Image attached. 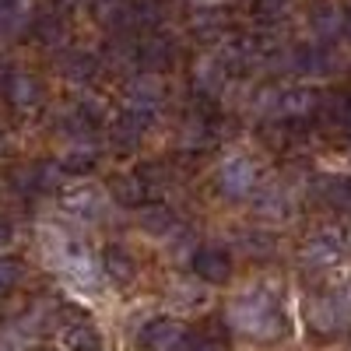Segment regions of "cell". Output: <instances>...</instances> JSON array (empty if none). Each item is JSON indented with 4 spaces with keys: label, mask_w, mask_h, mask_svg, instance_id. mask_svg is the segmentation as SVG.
Returning <instances> with one entry per match:
<instances>
[{
    "label": "cell",
    "mask_w": 351,
    "mask_h": 351,
    "mask_svg": "<svg viewBox=\"0 0 351 351\" xmlns=\"http://www.w3.org/2000/svg\"><path fill=\"white\" fill-rule=\"evenodd\" d=\"M11 239H14V228H11V221H4V218H0V250H4V246H11Z\"/></svg>",
    "instance_id": "4dcf8cb0"
},
{
    "label": "cell",
    "mask_w": 351,
    "mask_h": 351,
    "mask_svg": "<svg viewBox=\"0 0 351 351\" xmlns=\"http://www.w3.org/2000/svg\"><path fill=\"white\" fill-rule=\"evenodd\" d=\"M56 337L64 351H99V330L84 316H64L56 324Z\"/></svg>",
    "instance_id": "9c48e42d"
},
{
    "label": "cell",
    "mask_w": 351,
    "mask_h": 351,
    "mask_svg": "<svg viewBox=\"0 0 351 351\" xmlns=\"http://www.w3.org/2000/svg\"><path fill=\"white\" fill-rule=\"evenodd\" d=\"M102 274L112 281V285H120V288H127L134 278H137V260L123 250V246H109L106 253H102Z\"/></svg>",
    "instance_id": "7c38bea8"
},
{
    "label": "cell",
    "mask_w": 351,
    "mask_h": 351,
    "mask_svg": "<svg viewBox=\"0 0 351 351\" xmlns=\"http://www.w3.org/2000/svg\"><path fill=\"white\" fill-rule=\"evenodd\" d=\"M309 28L316 32V39H337L344 32V11L334 0H319L309 11Z\"/></svg>",
    "instance_id": "8fae6325"
},
{
    "label": "cell",
    "mask_w": 351,
    "mask_h": 351,
    "mask_svg": "<svg viewBox=\"0 0 351 351\" xmlns=\"http://www.w3.org/2000/svg\"><path fill=\"white\" fill-rule=\"evenodd\" d=\"M309 324H313L319 334H334V330L344 324V313H341L337 299H334V295L313 299V302H309Z\"/></svg>",
    "instance_id": "2e32d148"
},
{
    "label": "cell",
    "mask_w": 351,
    "mask_h": 351,
    "mask_svg": "<svg viewBox=\"0 0 351 351\" xmlns=\"http://www.w3.org/2000/svg\"><path fill=\"white\" fill-rule=\"evenodd\" d=\"M162 99H165V84H162V77L158 74H137V77H130L127 81V92H123V109L127 112H137V116H152L158 112V106H162Z\"/></svg>",
    "instance_id": "3957f363"
},
{
    "label": "cell",
    "mask_w": 351,
    "mask_h": 351,
    "mask_svg": "<svg viewBox=\"0 0 351 351\" xmlns=\"http://www.w3.org/2000/svg\"><path fill=\"white\" fill-rule=\"evenodd\" d=\"M137 225H141L144 232H152V236H165V232L176 225V215L165 208V204H148V208H141Z\"/></svg>",
    "instance_id": "7402d4cb"
},
{
    "label": "cell",
    "mask_w": 351,
    "mask_h": 351,
    "mask_svg": "<svg viewBox=\"0 0 351 351\" xmlns=\"http://www.w3.org/2000/svg\"><path fill=\"white\" fill-rule=\"evenodd\" d=\"M344 120L351 123V102H348V109H344Z\"/></svg>",
    "instance_id": "836d02e7"
},
{
    "label": "cell",
    "mask_w": 351,
    "mask_h": 351,
    "mask_svg": "<svg viewBox=\"0 0 351 351\" xmlns=\"http://www.w3.org/2000/svg\"><path fill=\"white\" fill-rule=\"evenodd\" d=\"M348 253V243L337 228H324V232H316V236L302 246V260H306V267H316V271H330L337 267V263L344 260Z\"/></svg>",
    "instance_id": "277c9868"
},
{
    "label": "cell",
    "mask_w": 351,
    "mask_h": 351,
    "mask_svg": "<svg viewBox=\"0 0 351 351\" xmlns=\"http://www.w3.org/2000/svg\"><path fill=\"white\" fill-rule=\"evenodd\" d=\"M319 197L337 211H351V176H319Z\"/></svg>",
    "instance_id": "ffe728a7"
},
{
    "label": "cell",
    "mask_w": 351,
    "mask_h": 351,
    "mask_svg": "<svg viewBox=\"0 0 351 351\" xmlns=\"http://www.w3.org/2000/svg\"><path fill=\"white\" fill-rule=\"evenodd\" d=\"M200 4H204V8H208V4H211V0H200Z\"/></svg>",
    "instance_id": "e575fe53"
},
{
    "label": "cell",
    "mask_w": 351,
    "mask_h": 351,
    "mask_svg": "<svg viewBox=\"0 0 351 351\" xmlns=\"http://www.w3.org/2000/svg\"><path fill=\"white\" fill-rule=\"evenodd\" d=\"M221 84H225V67L215 60V56H208V60H200L197 71H193V88L204 95H215L221 92Z\"/></svg>",
    "instance_id": "44dd1931"
},
{
    "label": "cell",
    "mask_w": 351,
    "mask_h": 351,
    "mask_svg": "<svg viewBox=\"0 0 351 351\" xmlns=\"http://www.w3.org/2000/svg\"><path fill=\"white\" fill-rule=\"evenodd\" d=\"M288 8V0H253V14L256 18H274Z\"/></svg>",
    "instance_id": "f546056e"
},
{
    "label": "cell",
    "mask_w": 351,
    "mask_h": 351,
    "mask_svg": "<svg viewBox=\"0 0 351 351\" xmlns=\"http://www.w3.org/2000/svg\"><path fill=\"white\" fill-rule=\"evenodd\" d=\"M137 60L148 67L152 74H158L162 67H169V64H172L169 39H165V36H148V39L141 43V49H137Z\"/></svg>",
    "instance_id": "d6986e66"
},
{
    "label": "cell",
    "mask_w": 351,
    "mask_h": 351,
    "mask_svg": "<svg viewBox=\"0 0 351 351\" xmlns=\"http://www.w3.org/2000/svg\"><path fill=\"white\" fill-rule=\"evenodd\" d=\"M36 28H39V36L46 43H60L64 39V25L56 21V18H43V21H36Z\"/></svg>",
    "instance_id": "f1b7e54d"
},
{
    "label": "cell",
    "mask_w": 351,
    "mask_h": 351,
    "mask_svg": "<svg viewBox=\"0 0 351 351\" xmlns=\"http://www.w3.org/2000/svg\"><path fill=\"white\" fill-rule=\"evenodd\" d=\"M32 21V4L28 0H0V39L21 36Z\"/></svg>",
    "instance_id": "5bb4252c"
},
{
    "label": "cell",
    "mask_w": 351,
    "mask_h": 351,
    "mask_svg": "<svg viewBox=\"0 0 351 351\" xmlns=\"http://www.w3.org/2000/svg\"><path fill=\"white\" fill-rule=\"evenodd\" d=\"M193 274L204 285H225L232 278V253L221 246H200L193 253Z\"/></svg>",
    "instance_id": "ba28073f"
},
{
    "label": "cell",
    "mask_w": 351,
    "mask_h": 351,
    "mask_svg": "<svg viewBox=\"0 0 351 351\" xmlns=\"http://www.w3.org/2000/svg\"><path fill=\"white\" fill-rule=\"evenodd\" d=\"M228 327L250 341H281L288 334V316L281 313L278 299L263 288H250L228 302Z\"/></svg>",
    "instance_id": "6da1fadb"
},
{
    "label": "cell",
    "mask_w": 351,
    "mask_h": 351,
    "mask_svg": "<svg viewBox=\"0 0 351 351\" xmlns=\"http://www.w3.org/2000/svg\"><path fill=\"white\" fill-rule=\"evenodd\" d=\"M64 165L60 162H43L39 169H36V190H56L64 183Z\"/></svg>",
    "instance_id": "d4e9b609"
},
{
    "label": "cell",
    "mask_w": 351,
    "mask_h": 351,
    "mask_svg": "<svg viewBox=\"0 0 351 351\" xmlns=\"http://www.w3.org/2000/svg\"><path fill=\"white\" fill-rule=\"evenodd\" d=\"M180 351H225L221 341L208 337V334H186V341L180 344Z\"/></svg>",
    "instance_id": "4316f807"
},
{
    "label": "cell",
    "mask_w": 351,
    "mask_h": 351,
    "mask_svg": "<svg viewBox=\"0 0 351 351\" xmlns=\"http://www.w3.org/2000/svg\"><path fill=\"white\" fill-rule=\"evenodd\" d=\"M8 99H11V106L14 109H36L39 106V81L32 77V74H25V71H14L11 77H8Z\"/></svg>",
    "instance_id": "9a60e30c"
},
{
    "label": "cell",
    "mask_w": 351,
    "mask_h": 351,
    "mask_svg": "<svg viewBox=\"0 0 351 351\" xmlns=\"http://www.w3.org/2000/svg\"><path fill=\"white\" fill-rule=\"evenodd\" d=\"M256 215L260 218H267V221H285L288 215H291V197H288V190H281V186H267V190H260V197H256Z\"/></svg>",
    "instance_id": "e0dca14e"
},
{
    "label": "cell",
    "mask_w": 351,
    "mask_h": 351,
    "mask_svg": "<svg viewBox=\"0 0 351 351\" xmlns=\"http://www.w3.org/2000/svg\"><path fill=\"white\" fill-rule=\"evenodd\" d=\"M21 274H25L21 260H14V256H0V291L14 288V285L21 281Z\"/></svg>",
    "instance_id": "484cf974"
},
{
    "label": "cell",
    "mask_w": 351,
    "mask_h": 351,
    "mask_svg": "<svg viewBox=\"0 0 351 351\" xmlns=\"http://www.w3.org/2000/svg\"><path fill=\"white\" fill-rule=\"evenodd\" d=\"M319 102H324V95L316 92V88H288V92L278 95V112L285 116V120H306V116H313L319 109Z\"/></svg>",
    "instance_id": "30bf717a"
},
{
    "label": "cell",
    "mask_w": 351,
    "mask_h": 351,
    "mask_svg": "<svg viewBox=\"0 0 351 351\" xmlns=\"http://www.w3.org/2000/svg\"><path fill=\"white\" fill-rule=\"evenodd\" d=\"M43 243H46V256L53 260V267L64 274V281L77 291H99V281H102V271L99 263L92 260V253H88L81 243H74L71 236H64V232H53L46 228L43 232Z\"/></svg>",
    "instance_id": "7a4b0ae2"
},
{
    "label": "cell",
    "mask_w": 351,
    "mask_h": 351,
    "mask_svg": "<svg viewBox=\"0 0 351 351\" xmlns=\"http://www.w3.org/2000/svg\"><path fill=\"white\" fill-rule=\"evenodd\" d=\"M148 116H137V112H120V120H116V127H112V141L120 144V148H137L141 144V137H144V130H148Z\"/></svg>",
    "instance_id": "ac0fdd59"
},
{
    "label": "cell",
    "mask_w": 351,
    "mask_h": 351,
    "mask_svg": "<svg viewBox=\"0 0 351 351\" xmlns=\"http://www.w3.org/2000/svg\"><path fill=\"white\" fill-rule=\"evenodd\" d=\"M186 334L190 330L180 324V319L158 316V319H152V324L141 327V344L152 348V351H180V344L186 341Z\"/></svg>",
    "instance_id": "52a82bcc"
},
{
    "label": "cell",
    "mask_w": 351,
    "mask_h": 351,
    "mask_svg": "<svg viewBox=\"0 0 351 351\" xmlns=\"http://www.w3.org/2000/svg\"><path fill=\"white\" fill-rule=\"evenodd\" d=\"M193 32H197L200 39H215V36H221V32H225V14L204 8V11L193 18Z\"/></svg>",
    "instance_id": "cb8c5ba5"
},
{
    "label": "cell",
    "mask_w": 351,
    "mask_h": 351,
    "mask_svg": "<svg viewBox=\"0 0 351 351\" xmlns=\"http://www.w3.org/2000/svg\"><path fill=\"white\" fill-rule=\"evenodd\" d=\"M67 74L74 81H88L95 74V60H92V56H71V60H67Z\"/></svg>",
    "instance_id": "83f0119b"
},
{
    "label": "cell",
    "mask_w": 351,
    "mask_h": 351,
    "mask_svg": "<svg viewBox=\"0 0 351 351\" xmlns=\"http://www.w3.org/2000/svg\"><path fill=\"white\" fill-rule=\"evenodd\" d=\"M218 190H221L225 197H232V200L250 197V193L256 190V165H253L250 158H243V155L225 158L221 169H218Z\"/></svg>",
    "instance_id": "5b68a950"
},
{
    "label": "cell",
    "mask_w": 351,
    "mask_h": 351,
    "mask_svg": "<svg viewBox=\"0 0 351 351\" xmlns=\"http://www.w3.org/2000/svg\"><path fill=\"white\" fill-rule=\"evenodd\" d=\"M0 351H21V348H18L11 337H0Z\"/></svg>",
    "instance_id": "1f68e13d"
},
{
    "label": "cell",
    "mask_w": 351,
    "mask_h": 351,
    "mask_svg": "<svg viewBox=\"0 0 351 351\" xmlns=\"http://www.w3.org/2000/svg\"><path fill=\"white\" fill-rule=\"evenodd\" d=\"M64 211L77 221H102L106 218V208H109V200L99 186H74L64 193Z\"/></svg>",
    "instance_id": "8992f818"
},
{
    "label": "cell",
    "mask_w": 351,
    "mask_h": 351,
    "mask_svg": "<svg viewBox=\"0 0 351 351\" xmlns=\"http://www.w3.org/2000/svg\"><path fill=\"white\" fill-rule=\"evenodd\" d=\"M109 190H112V197L120 200L123 208H144V200H148L152 183L144 180L141 172H127V176H116Z\"/></svg>",
    "instance_id": "4fadbf2b"
},
{
    "label": "cell",
    "mask_w": 351,
    "mask_h": 351,
    "mask_svg": "<svg viewBox=\"0 0 351 351\" xmlns=\"http://www.w3.org/2000/svg\"><path fill=\"white\" fill-rule=\"evenodd\" d=\"M344 32H348V39H351V8L344 11Z\"/></svg>",
    "instance_id": "d6a6232c"
},
{
    "label": "cell",
    "mask_w": 351,
    "mask_h": 351,
    "mask_svg": "<svg viewBox=\"0 0 351 351\" xmlns=\"http://www.w3.org/2000/svg\"><path fill=\"white\" fill-rule=\"evenodd\" d=\"M95 158H99V152H95L92 141H74L71 148L64 152L60 165H64L67 172H88V169L95 165Z\"/></svg>",
    "instance_id": "603a6c76"
}]
</instances>
